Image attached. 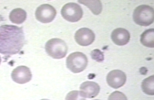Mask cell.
<instances>
[{
  "instance_id": "cell-6",
  "label": "cell",
  "mask_w": 154,
  "mask_h": 100,
  "mask_svg": "<svg viewBox=\"0 0 154 100\" xmlns=\"http://www.w3.org/2000/svg\"><path fill=\"white\" fill-rule=\"evenodd\" d=\"M56 11L53 6L48 4H44L38 7L35 12L37 20L42 23L51 22L55 18Z\"/></svg>"
},
{
  "instance_id": "cell-2",
  "label": "cell",
  "mask_w": 154,
  "mask_h": 100,
  "mask_svg": "<svg viewBox=\"0 0 154 100\" xmlns=\"http://www.w3.org/2000/svg\"><path fill=\"white\" fill-rule=\"evenodd\" d=\"M133 20L137 25L148 26L153 23L154 11L149 5H141L135 9L133 14Z\"/></svg>"
},
{
  "instance_id": "cell-13",
  "label": "cell",
  "mask_w": 154,
  "mask_h": 100,
  "mask_svg": "<svg viewBox=\"0 0 154 100\" xmlns=\"http://www.w3.org/2000/svg\"><path fill=\"white\" fill-rule=\"evenodd\" d=\"M140 42L143 46L147 47H154V30L153 29H147L141 35Z\"/></svg>"
},
{
  "instance_id": "cell-10",
  "label": "cell",
  "mask_w": 154,
  "mask_h": 100,
  "mask_svg": "<svg viewBox=\"0 0 154 100\" xmlns=\"http://www.w3.org/2000/svg\"><path fill=\"white\" fill-rule=\"evenodd\" d=\"M80 92L85 98H93L99 94L100 87L94 82L86 81L82 83L80 87Z\"/></svg>"
},
{
  "instance_id": "cell-14",
  "label": "cell",
  "mask_w": 154,
  "mask_h": 100,
  "mask_svg": "<svg viewBox=\"0 0 154 100\" xmlns=\"http://www.w3.org/2000/svg\"><path fill=\"white\" fill-rule=\"evenodd\" d=\"M78 2L88 7L94 15L100 14L102 11V5L100 1H79Z\"/></svg>"
},
{
  "instance_id": "cell-17",
  "label": "cell",
  "mask_w": 154,
  "mask_h": 100,
  "mask_svg": "<svg viewBox=\"0 0 154 100\" xmlns=\"http://www.w3.org/2000/svg\"><path fill=\"white\" fill-rule=\"evenodd\" d=\"M108 100H128L127 97L123 93L116 91L111 93Z\"/></svg>"
},
{
  "instance_id": "cell-1",
  "label": "cell",
  "mask_w": 154,
  "mask_h": 100,
  "mask_svg": "<svg viewBox=\"0 0 154 100\" xmlns=\"http://www.w3.org/2000/svg\"><path fill=\"white\" fill-rule=\"evenodd\" d=\"M25 43L23 29L16 26H0V53L6 55L17 54Z\"/></svg>"
},
{
  "instance_id": "cell-7",
  "label": "cell",
  "mask_w": 154,
  "mask_h": 100,
  "mask_svg": "<svg viewBox=\"0 0 154 100\" xmlns=\"http://www.w3.org/2000/svg\"><path fill=\"white\" fill-rule=\"evenodd\" d=\"M11 77L15 83L19 84H24L29 82L32 77L30 68L26 66L17 67L12 71Z\"/></svg>"
},
{
  "instance_id": "cell-18",
  "label": "cell",
  "mask_w": 154,
  "mask_h": 100,
  "mask_svg": "<svg viewBox=\"0 0 154 100\" xmlns=\"http://www.w3.org/2000/svg\"><path fill=\"white\" fill-rule=\"evenodd\" d=\"M91 55L93 59L98 62H101L104 59L103 53L98 49H95L92 51L91 53Z\"/></svg>"
},
{
  "instance_id": "cell-20",
  "label": "cell",
  "mask_w": 154,
  "mask_h": 100,
  "mask_svg": "<svg viewBox=\"0 0 154 100\" xmlns=\"http://www.w3.org/2000/svg\"><path fill=\"white\" fill-rule=\"evenodd\" d=\"M40 100H49L48 99H41Z\"/></svg>"
},
{
  "instance_id": "cell-21",
  "label": "cell",
  "mask_w": 154,
  "mask_h": 100,
  "mask_svg": "<svg viewBox=\"0 0 154 100\" xmlns=\"http://www.w3.org/2000/svg\"><path fill=\"white\" fill-rule=\"evenodd\" d=\"M98 100V99H94V100Z\"/></svg>"
},
{
  "instance_id": "cell-4",
  "label": "cell",
  "mask_w": 154,
  "mask_h": 100,
  "mask_svg": "<svg viewBox=\"0 0 154 100\" xmlns=\"http://www.w3.org/2000/svg\"><path fill=\"white\" fill-rule=\"evenodd\" d=\"M67 68L74 73L85 70L88 64L87 57L83 53L76 52L71 53L66 59Z\"/></svg>"
},
{
  "instance_id": "cell-8",
  "label": "cell",
  "mask_w": 154,
  "mask_h": 100,
  "mask_svg": "<svg viewBox=\"0 0 154 100\" xmlns=\"http://www.w3.org/2000/svg\"><path fill=\"white\" fill-rule=\"evenodd\" d=\"M106 81L111 87L117 89L124 85L126 81V76L122 71L114 70L108 74Z\"/></svg>"
},
{
  "instance_id": "cell-16",
  "label": "cell",
  "mask_w": 154,
  "mask_h": 100,
  "mask_svg": "<svg viewBox=\"0 0 154 100\" xmlns=\"http://www.w3.org/2000/svg\"><path fill=\"white\" fill-rule=\"evenodd\" d=\"M65 100H86V98L82 95L80 91L73 90L68 93Z\"/></svg>"
},
{
  "instance_id": "cell-19",
  "label": "cell",
  "mask_w": 154,
  "mask_h": 100,
  "mask_svg": "<svg viewBox=\"0 0 154 100\" xmlns=\"http://www.w3.org/2000/svg\"><path fill=\"white\" fill-rule=\"evenodd\" d=\"M1 56H0V64H1Z\"/></svg>"
},
{
  "instance_id": "cell-15",
  "label": "cell",
  "mask_w": 154,
  "mask_h": 100,
  "mask_svg": "<svg viewBox=\"0 0 154 100\" xmlns=\"http://www.w3.org/2000/svg\"><path fill=\"white\" fill-rule=\"evenodd\" d=\"M143 92L147 95H154V77L153 75L144 79L141 84Z\"/></svg>"
},
{
  "instance_id": "cell-9",
  "label": "cell",
  "mask_w": 154,
  "mask_h": 100,
  "mask_svg": "<svg viewBox=\"0 0 154 100\" xmlns=\"http://www.w3.org/2000/svg\"><path fill=\"white\" fill-rule=\"evenodd\" d=\"M75 38L78 44L86 46L92 44L94 41L95 35L91 30L87 28H82L75 33Z\"/></svg>"
},
{
  "instance_id": "cell-11",
  "label": "cell",
  "mask_w": 154,
  "mask_h": 100,
  "mask_svg": "<svg viewBox=\"0 0 154 100\" xmlns=\"http://www.w3.org/2000/svg\"><path fill=\"white\" fill-rule=\"evenodd\" d=\"M111 38L116 44L123 46L128 43L130 40V34L129 31L125 29L118 28L112 31Z\"/></svg>"
},
{
  "instance_id": "cell-5",
  "label": "cell",
  "mask_w": 154,
  "mask_h": 100,
  "mask_svg": "<svg viewBox=\"0 0 154 100\" xmlns=\"http://www.w3.org/2000/svg\"><path fill=\"white\" fill-rule=\"evenodd\" d=\"M61 14L63 17L67 21L75 23L82 18L83 12L80 5L75 3L70 2L63 7Z\"/></svg>"
},
{
  "instance_id": "cell-3",
  "label": "cell",
  "mask_w": 154,
  "mask_h": 100,
  "mask_svg": "<svg viewBox=\"0 0 154 100\" xmlns=\"http://www.w3.org/2000/svg\"><path fill=\"white\" fill-rule=\"evenodd\" d=\"M45 49L48 55L52 58L61 59L66 55L68 48L66 44L63 40L53 38L46 42Z\"/></svg>"
},
{
  "instance_id": "cell-12",
  "label": "cell",
  "mask_w": 154,
  "mask_h": 100,
  "mask_svg": "<svg viewBox=\"0 0 154 100\" xmlns=\"http://www.w3.org/2000/svg\"><path fill=\"white\" fill-rule=\"evenodd\" d=\"M27 13L21 8L13 9L9 14V19L12 23L19 24L24 22L27 18Z\"/></svg>"
}]
</instances>
